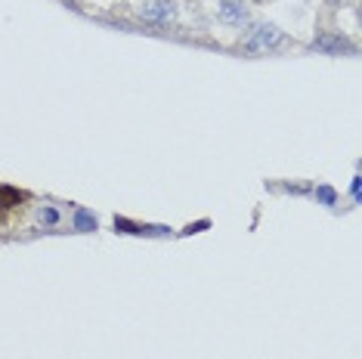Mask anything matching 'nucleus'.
Returning <instances> with one entry per match:
<instances>
[{"mask_svg":"<svg viewBox=\"0 0 362 359\" xmlns=\"http://www.w3.org/2000/svg\"><path fill=\"white\" fill-rule=\"evenodd\" d=\"M282 44H288V37H285L276 25H269V22H257V25H251L248 35L242 37V47H245V50H257V53L276 50V47H282Z\"/></svg>","mask_w":362,"mask_h":359,"instance_id":"1","label":"nucleus"},{"mask_svg":"<svg viewBox=\"0 0 362 359\" xmlns=\"http://www.w3.org/2000/svg\"><path fill=\"white\" fill-rule=\"evenodd\" d=\"M136 16L152 22V25H174L180 19V6H177V0H139Z\"/></svg>","mask_w":362,"mask_h":359,"instance_id":"2","label":"nucleus"},{"mask_svg":"<svg viewBox=\"0 0 362 359\" xmlns=\"http://www.w3.org/2000/svg\"><path fill=\"white\" fill-rule=\"evenodd\" d=\"M313 47L322 53H332V56H341V53H356V44L341 35V31H322V35H316V40H313Z\"/></svg>","mask_w":362,"mask_h":359,"instance_id":"3","label":"nucleus"},{"mask_svg":"<svg viewBox=\"0 0 362 359\" xmlns=\"http://www.w3.org/2000/svg\"><path fill=\"white\" fill-rule=\"evenodd\" d=\"M220 22H229V25H242L248 19V0H220Z\"/></svg>","mask_w":362,"mask_h":359,"instance_id":"4","label":"nucleus"},{"mask_svg":"<svg viewBox=\"0 0 362 359\" xmlns=\"http://www.w3.org/2000/svg\"><path fill=\"white\" fill-rule=\"evenodd\" d=\"M19 201H22V192L0 186V208H13V205H19Z\"/></svg>","mask_w":362,"mask_h":359,"instance_id":"5","label":"nucleus"},{"mask_svg":"<svg viewBox=\"0 0 362 359\" xmlns=\"http://www.w3.org/2000/svg\"><path fill=\"white\" fill-rule=\"evenodd\" d=\"M37 217H40V223H56V220H59V214H56L53 208H40Z\"/></svg>","mask_w":362,"mask_h":359,"instance_id":"6","label":"nucleus"},{"mask_svg":"<svg viewBox=\"0 0 362 359\" xmlns=\"http://www.w3.org/2000/svg\"><path fill=\"white\" fill-rule=\"evenodd\" d=\"M78 226H84V230H96V220H90L87 214H78Z\"/></svg>","mask_w":362,"mask_h":359,"instance_id":"7","label":"nucleus"},{"mask_svg":"<svg viewBox=\"0 0 362 359\" xmlns=\"http://www.w3.org/2000/svg\"><path fill=\"white\" fill-rule=\"evenodd\" d=\"M254 4H267V0H254Z\"/></svg>","mask_w":362,"mask_h":359,"instance_id":"8","label":"nucleus"}]
</instances>
